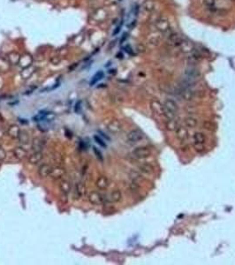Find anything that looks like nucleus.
I'll return each instance as SVG.
<instances>
[{
	"label": "nucleus",
	"instance_id": "1",
	"mask_svg": "<svg viewBox=\"0 0 235 265\" xmlns=\"http://www.w3.org/2000/svg\"><path fill=\"white\" fill-rule=\"evenodd\" d=\"M185 76H186V84H192L195 81L196 79L199 78L200 73L197 68L195 66H189L185 70Z\"/></svg>",
	"mask_w": 235,
	"mask_h": 265
},
{
	"label": "nucleus",
	"instance_id": "2",
	"mask_svg": "<svg viewBox=\"0 0 235 265\" xmlns=\"http://www.w3.org/2000/svg\"><path fill=\"white\" fill-rule=\"evenodd\" d=\"M152 150L150 148L143 146V147H138L133 149V155L137 158V159H144L148 158L151 155Z\"/></svg>",
	"mask_w": 235,
	"mask_h": 265
},
{
	"label": "nucleus",
	"instance_id": "3",
	"mask_svg": "<svg viewBox=\"0 0 235 265\" xmlns=\"http://www.w3.org/2000/svg\"><path fill=\"white\" fill-rule=\"evenodd\" d=\"M155 28L159 33L164 34L168 32L171 29V25L167 18L165 17H160L158 18L155 22Z\"/></svg>",
	"mask_w": 235,
	"mask_h": 265
},
{
	"label": "nucleus",
	"instance_id": "4",
	"mask_svg": "<svg viewBox=\"0 0 235 265\" xmlns=\"http://www.w3.org/2000/svg\"><path fill=\"white\" fill-rule=\"evenodd\" d=\"M143 136H144V134L142 131L139 129H134L128 133L127 141L131 143H136V142H139L140 141H142L143 139Z\"/></svg>",
	"mask_w": 235,
	"mask_h": 265
},
{
	"label": "nucleus",
	"instance_id": "5",
	"mask_svg": "<svg viewBox=\"0 0 235 265\" xmlns=\"http://www.w3.org/2000/svg\"><path fill=\"white\" fill-rule=\"evenodd\" d=\"M88 200L89 201L94 204V205H101L104 202H105V199H104V195L98 193V192H91L88 195Z\"/></svg>",
	"mask_w": 235,
	"mask_h": 265
},
{
	"label": "nucleus",
	"instance_id": "6",
	"mask_svg": "<svg viewBox=\"0 0 235 265\" xmlns=\"http://www.w3.org/2000/svg\"><path fill=\"white\" fill-rule=\"evenodd\" d=\"M178 48L179 49V50L181 52L185 53V54H189V53H191L195 49L194 43L190 40H187V39H185V38L180 42V44L179 45Z\"/></svg>",
	"mask_w": 235,
	"mask_h": 265
},
{
	"label": "nucleus",
	"instance_id": "7",
	"mask_svg": "<svg viewBox=\"0 0 235 265\" xmlns=\"http://www.w3.org/2000/svg\"><path fill=\"white\" fill-rule=\"evenodd\" d=\"M184 40V37L179 33H172L167 39V44L171 47H179L180 42Z\"/></svg>",
	"mask_w": 235,
	"mask_h": 265
},
{
	"label": "nucleus",
	"instance_id": "8",
	"mask_svg": "<svg viewBox=\"0 0 235 265\" xmlns=\"http://www.w3.org/2000/svg\"><path fill=\"white\" fill-rule=\"evenodd\" d=\"M150 107L156 115H157V116L164 115V104H162L160 102V101H158L157 99L151 100Z\"/></svg>",
	"mask_w": 235,
	"mask_h": 265
},
{
	"label": "nucleus",
	"instance_id": "9",
	"mask_svg": "<svg viewBox=\"0 0 235 265\" xmlns=\"http://www.w3.org/2000/svg\"><path fill=\"white\" fill-rule=\"evenodd\" d=\"M179 95L180 96L185 100V101H191L194 99L195 97V92L190 88L183 86L180 89H179Z\"/></svg>",
	"mask_w": 235,
	"mask_h": 265
},
{
	"label": "nucleus",
	"instance_id": "10",
	"mask_svg": "<svg viewBox=\"0 0 235 265\" xmlns=\"http://www.w3.org/2000/svg\"><path fill=\"white\" fill-rule=\"evenodd\" d=\"M122 198L121 192L119 190H114L107 195H104L105 201L108 202H119Z\"/></svg>",
	"mask_w": 235,
	"mask_h": 265
},
{
	"label": "nucleus",
	"instance_id": "11",
	"mask_svg": "<svg viewBox=\"0 0 235 265\" xmlns=\"http://www.w3.org/2000/svg\"><path fill=\"white\" fill-rule=\"evenodd\" d=\"M175 132H176L175 134H176L177 139L181 141H186L187 138H188V131H187V129L183 126H179V127L176 129Z\"/></svg>",
	"mask_w": 235,
	"mask_h": 265
},
{
	"label": "nucleus",
	"instance_id": "12",
	"mask_svg": "<svg viewBox=\"0 0 235 265\" xmlns=\"http://www.w3.org/2000/svg\"><path fill=\"white\" fill-rule=\"evenodd\" d=\"M107 128H108V130L111 133H112V134H118V133H119L122 130V125H121V123L119 120L114 119V120H112L108 124Z\"/></svg>",
	"mask_w": 235,
	"mask_h": 265
},
{
	"label": "nucleus",
	"instance_id": "13",
	"mask_svg": "<svg viewBox=\"0 0 235 265\" xmlns=\"http://www.w3.org/2000/svg\"><path fill=\"white\" fill-rule=\"evenodd\" d=\"M52 169V167L51 165H47V164H44L42 166H40L38 173H39L40 177H42V178H47V177L50 176Z\"/></svg>",
	"mask_w": 235,
	"mask_h": 265
},
{
	"label": "nucleus",
	"instance_id": "14",
	"mask_svg": "<svg viewBox=\"0 0 235 265\" xmlns=\"http://www.w3.org/2000/svg\"><path fill=\"white\" fill-rule=\"evenodd\" d=\"M164 107L166 108V109H168V110H170V111H171L172 112H174V113H176V114H177L178 110H179V106H178V104L176 103L175 101H173V100H171V99H167V100H165V102H164Z\"/></svg>",
	"mask_w": 235,
	"mask_h": 265
},
{
	"label": "nucleus",
	"instance_id": "15",
	"mask_svg": "<svg viewBox=\"0 0 235 265\" xmlns=\"http://www.w3.org/2000/svg\"><path fill=\"white\" fill-rule=\"evenodd\" d=\"M42 157H43V155L41 151H35L34 154H32L28 157V162L32 165H35V164H38L42 160Z\"/></svg>",
	"mask_w": 235,
	"mask_h": 265
},
{
	"label": "nucleus",
	"instance_id": "16",
	"mask_svg": "<svg viewBox=\"0 0 235 265\" xmlns=\"http://www.w3.org/2000/svg\"><path fill=\"white\" fill-rule=\"evenodd\" d=\"M96 185H97V187L99 189L104 190V189H106V188L108 187V186H109V180H108L107 177H105V176H100V177L97 179V182H96Z\"/></svg>",
	"mask_w": 235,
	"mask_h": 265
},
{
	"label": "nucleus",
	"instance_id": "17",
	"mask_svg": "<svg viewBox=\"0 0 235 265\" xmlns=\"http://www.w3.org/2000/svg\"><path fill=\"white\" fill-rule=\"evenodd\" d=\"M8 135L13 138V139H17L20 136V129L19 127V126L17 125H12L9 129H8Z\"/></svg>",
	"mask_w": 235,
	"mask_h": 265
},
{
	"label": "nucleus",
	"instance_id": "18",
	"mask_svg": "<svg viewBox=\"0 0 235 265\" xmlns=\"http://www.w3.org/2000/svg\"><path fill=\"white\" fill-rule=\"evenodd\" d=\"M143 8L147 13H152L156 8V3L154 0H145L143 3Z\"/></svg>",
	"mask_w": 235,
	"mask_h": 265
},
{
	"label": "nucleus",
	"instance_id": "19",
	"mask_svg": "<svg viewBox=\"0 0 235 265\" xmlns=\"http://www.w3.org/2000/svg\"><path fill=\"white\" fill-rule=\"evenodd\" d=\"M66 173V171L64 168H61V167H55V168H52V172H51V174L50 176L53 179H60L64 174Z\"/></svg>",
	"mask_w": 235,
	"mask_h": 265
},
{
	"label": "nucleus",
	"instance_id": "20",
	"mask_svg": "<svg viewBox=\"0 0 235 265\" xmlns=\"http://www.w3.org/2000/svg\"><path fill=\"white\" fill-rule=\"evenodd\" d=\"M13 153L15 155V156L19 159V160H23L24 158L27 157L28 155V152L25 148H23L22 147H17L14 148Z\"/></svg>",
	"mask_w": 235,
	"mask_h": 265
},
{
	"label": "nucleus",
	"instance_id": "21",
	"mask_svg": "<svg viewBox=\"0 0 235 265\" xmlns=\"http://www.w3.org/2000/svg\"><path fill=\"white\" fill-rule=\"evenodd\" d=\"M165 127L168 131L170 132H173V131H176V129L179 127V121L174 118V119H169L166 124H165Z\"/></svg>",
	"mask_w": 235,
	"mask_h": 265
},
{
	"label": "nucleus",
	"instance_id": "22",
	"mask_svg": "<svg viewBox=\"0 0 235 265\" xmlns=\"http://www.w3.org/2000/svg\"><path fill=\"white\" fill-rule=\"evenodd\" d=\"M139 170L144 174H152L154 172V167L150 164H143L139 166Z\"/></svg>",
	"mask_w": 235,
	"mask_h": 265
},
{
	"label": "nucleus",
	"instance_id": "23",
	"mask_svg": "<svg viewBox=\"0 0 235 265\" xmlns=\"http://www.w3.org/2000/svg\"><path fill=\"white\" fill-rule=\"evenodd\" d=\"M44 144H45V141L43 140H42L41 138H36L33 141V148L35 151H41L42 149V148L44 147Z\"/></svg>",
	"mask_w": 235,
	"mask_h": 265
},
{
	"label": "nucleus",
	"instance_id": "24",
	"mask_svg": "<svg viewBox=\"0 0 235 265\" xmlns=\"http://www.w3.org/2000/svg\"><path fill=\"white\" fill-rule=\"evenodd\" d=\"M184 122H185V125L187 127H189V128H195L198 125L197 119H195V118H193V117H187V118H186L185 120H184Z\"/></svg>",
	"mask_w": 235,
	"mask_h": 265
},
{
	"label": "nucleus",
	"instance_id": "25",
	"mask_svg": "<svg viewBox=\"0 0 235 265\" xmlns=\"http://www.w3.org/2000/svg\"><path fill=\"white\" fill-rule=\"evenodd\" d=\"M104 72L103 71H98L95 75H94L93 77H92V79H91V81H90V86H94L95 84H97L99 81H101L103 78H104Z\"/></svg>",
	"mask_w": 235,
	"mask_h": 265
},
{
	"label": "nucleus",
	"instance_id": "26",
	"mask_svg": "<svg viewBox=\"0 0 235 265\" xmlns=\"http://www.w3.org/2000/svg\"><path fill=\"white\" fill-rule=\"evenodd\" d=\"M59 187H60V189L63 192V194H67L70 192V190H71V184L67 180L61 181Z\"/></svg>",
	"mask_w": 235,
	"mask_h": 265
},
{
	"label": "nucleus",
	"instance_id": "27",
	"mask_svg": "<svg viewBox=\"0 0 235 265\" xmlns=\"http://www.w3.org/2000/svg\"><path fill=\"white\" fill-rule=\"evenodd\" d=\"M75 193L78 194V197H81V196L85 195V194H86V187L82 183H78L76 185Z\"/></svg>",
	"mask_w": 235,
	"mask_h": 265
},
{
	"label": "nucleus",
	"instance_id": "28",
	"mask_svg": "<svg viewBox=\"0 0 235 265\" xmlns=\"http://www.w3.org/2000/svg\"><path fill=\"white\" fill-rule=\"evenodd\" d=\"M160 41H161V37H160V35H151L150 37H149V39H148V42H149V43L150 44H151V45H153V46H156V45H157L159 42H160Z\"/></svg>",
	"mask_w": 235,
	"mask_h": 265
},
{
	"label": "nucleus",
	"instance_id": "29",
	"mask_svg": "<svg viewBox=\"0 0 235 265\" xmlns=\"http://www.w3.org/2000/svg\"><path fill=\"white\" fill-rule=\"evenodd\" d=\"M194 140L196 142L204 143L206 141V137H205L204 134H203L202 132H196L194 134Z\"/></svg>",
	"mask_w": 235,
	"mask_h": 265
},
{
	"label": "nucleus",
	"instance_id": "30",
	"mask_svg": "<svg viewBox=\"0 0 235 265\" xmlns=\"http://www.w3.org/2000/svg\"><path fill=\"white\" fill-rule=\"evenodd\" d=\"M19 139L21 143H24V144H28L29 142V137H28V134L26 132V131H20V136H19Z\"/></svg>",
	"mask_w": 235,
	"mask_h": 265
},
{
	"label": "nucleus",
	"instance_id": "31",
	"mask_svg": "<svg viewBox=\"0 0 235 265\" xmlns=\"http://www.w3.org/2000/svg\"><path fill=\"white\" fill-rule=\"evenodd\" d=\"M195 149L198 152H203L205 150V146H204V143H200V142H196L195 141L194 144H193Z\"/></svg>",
	"mask_w": 235,
	"mask_h": 265
},
{
	"label": "nucleus",
	"instance_id": "32",
	"mask_svg": "<svg viewBox=\"0 0 235 265\" xmlns=\"http://www.w3.org/2000/svg\"><path fill=\"white\" fill-rule=\"evenodd\" d=\"M203 127L206 130H209V131H214L216 129V126L213 123L210 122V121H205L203 123Z\"/></svg>",
	"mask_w": 235,
	"mask_h": 265
},
{
	"label": "nucleus",
	"instance_id": "33",
	"mask_svg": "<svg viewBox=\"0 0 235 265\" xmlns=\"http://www.w3.org/2000/svg\"><path fill=\"white\" fill-rule=\"evenodd\" d=\"M93 151H94V153H95V155L97 157L98 160H100L101 162H103L104 161V157H103V155H102L101 151L98 148H97L96 147H93Z\"/></svg>",
	"mask_w": 235,
	"mask_h": 265
},
{
	"label": "nucleus",
	"instance_id": "34",
	"mask_svg": "<svg viewBox=\"0 0 235 265\" xmlns=\"http://www.w3.org/2000/svg\"><path fill=\"white\" fill-rule=\"evenodd\" d=\"M203 3L205 6H207L209 8H212L215 6L216 0H203Z\"/></svg>",
	"mask_w": 235,
	"mask_h": 265
},
{
	"label": "nucleus",
	"instance_id": "35",
	"mask_svg": "<svg viewBox=\"0 0 235 265\" xmlns=\"http://www.w3.org/2000/svg\"><path fill=\"white\" fill-rule=\"evenodd\" d=\"M94 140L96 141V142L97 143H98L101 147H103V148H106L107 147V145H106V143L104 141V140H102L99 136H97V135H95L94 136Z\"/></svg>",
	"mask_w": 235,
	"mask_h": 265
},
{
	"label": "nucleus",
	"instance_id": "36",
	"mask_svg": "<svg viewBox=\"0 0 235 265\" xmlns=\"http://www.w3.org/2000/svg\"><path fill=\"white\" fill-rule=\"evenodd\" d=\"M55 118H56V115L53 112H46L45 117H44V120L52 121Z\"/></svg>",
	"mask_w": 235,
	"mask_h": 265
},
{
	"label": "nucleus",
	"instance_id": "37",
	"mask_svg": "<svg viewBox=\"0 0 235 265\" xmlns=\"http://www.w3.org/2000/svg\"><path fill=\"white\" fill-rule=\"evenodd\" d=\"M6 157V152L1 146H0V162L4 161Z\"/></svg>",
	"mask_w": 235,
	"mask_h": 265
},
{
	"label": "nucleus",
	"instance_id": "38",
	"mask_svg": "<svg viewBox=\"0 0 235 265\" xmlns=\"http://www.w3.org/2000/svg\"><path fill=\"white\" fill-rule=\"evenodd\" d=\"M131 178L133 181H137L138 179H142V176H140L138 172H131Z\"/></svg>",
	"mask_w": 235,
	"mask_h": 265
},
{
	"label": "nucleus",
	"instance_id": "39",
	"mask_svg": "<svg viewBox=\"0 0 235 265\" xmlns=\"http://www.w3.org/2000/svg\"><path fill=\"white\" fill-rule=\"evenodd\" d=\"M80 111H81V101H78L74 106V112L76 113H80Z\"/></svg>",
	"mask_w": 235,
	"mask_h": 265
},
{
	"label": "nucleus",
	"instance_id": "40",
	"mask_svg": "<svg viewBox=\"0 0 235 265\" xmlns=\"http://www.w3.org/2000/svg\"><path fill=\"white\" fill-rule=\"evenodd\" d=\"M145 46L143 45V44H138L137 47H136V51L139 52V53H143V52H145Z\"/></svg>",
	"mask_w": 235,
	"mask_h": 265
},
{
	"label": "nucleus",
	"instance_id": "41",
	"mask_svg": "<svg viewBox=\"0 0 235 265\" xmlns=\"http://www.w3.org/2000/svg\"><path fill=\"white\" fill-rule=\"evenodd\" d=\"M124 49H125V51L126 52H127L128 54H130V55H133V50L132 49V48H131V46L130 45H126V46H125L124 47Z\"/></svg>",
	"mask_w": 235,
	"mask_h": 265
},
{
	"label": "nucleus",
	"instance_id": "42",
	"mask_svg": "<svg viewBox=\"0 0 235 265\" xmlns=\"http://www.w3.org/2000/svg\"><path fill=\"white\" fill-rule=\"evenodd\" d=\"M122 24H123V21L120 22V24H119V26H117V28H115V30H114L113 33H112V35H117L119 33V31H120V29H121V27H122Z\"/></svg>",
	"mask_w": 235,
	"mask_h": 265
},
{
	"label": "nucleus",
	"instance_id": "43",
	"mask_svg": "<svg viewBox=\"0 0 235 265\" xmlns=\"http://www.w3.org/2000/svg\"><path fill=\"white\" fill-rule=\"evenodd\" d=\"M51 62L53 64V65H58L59 62H60V59L59 57H53L52 59H51Z\"/></svg>",
	"mask_w": 235,
	"mask_h": 265
},
{
	"label": "nucleus",
	"instance_id": "44",
	"mask_svg": "<svg viewBox=\"0 0 235 265\" xmlns=\"http://www.w3.org/2000/svg\"><path fill=\"white\" fill-rule=\"evenodd\" d=\"M127 38H128V34H127V33H124L123 35H122V37L120 38V43L125 42L126 41Z\"/></svg>",
	"mask_w": 235,
	"mask_h": 265
},
{
	"label": "nucleus",
	"instance_id": "45",
	"mask_svg": "<svg viewBox=\"0 0 235 265\" xmlns=\"http://www.w3.org/2000/svg\"><path fill=\"white\" fill-rule=\"evenodd\" d=\"M35 88H36V87H33V88H31L29 90H27V91H26L25 95H29V94H32V93H33V91H34Z\"/></svg>",
	"mask_w": 235,
	"mask_h": 265
},
{
	"label": "nucleus",
	"instance_id": "46",
	"mask_svg": "<svg viewBox=\"0 0 235 265\" xmlns=\"http://www.w3.org/2000/svg\"><path fill=\"white\" fill-rule=\"evenodd\" d=\"M98 133H99V134H102V136H104V138H105V139H106V140H110V138H109V137H108V136H107V135H105V134H104V133H103V132H101V131H99V132H98Z\"/></svg>",
	"mask_w": 235,
	"mask_h": 265
},
{
	"label": "nucleus",
	"instance_id": "47",
	"mask_svg": "<svg viewBox=\"0 0 235 265\" xmlns=\"http://www.w3.org/2000/svg\"><path fill=\"white\" fill-rule=\"evenodd\" d=\"M3 136H4V132L2 131L1 128H0V140H1V139L3 138Z\"/></svg>",
	"mask_w": 235,
	"mask_h": 265
},
{
	"label": "nucleus",
	"instance_id": "48",
	"mask_svg": "<svg viewBox=\"0 0 235 265\" xmlns=\"http://www.w3.org/2000/svg\"><path fill=\"white\" fill-rule=\"evenodd\" d=\"M230 1H231V2H235V0H230Z\"/></svg>",
	"mask_w": 235,
	"mask_h": 265
}]
</instances>
